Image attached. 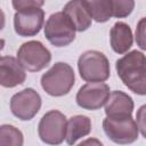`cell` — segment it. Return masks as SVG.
Returning a JSON list of instances; mask_svg holds the SVG:
<instances>
[{
	"label": "cell",
	"instance_id": "obj_14",
	"mask_svg": "<svg viewBox=\"0 0 146 146\" xmlns=\"http://www.w3.org/2000/svg\"><path fill=\"white\" fill-rule=\"evenodd\" d=\"M63 11L68 16L78 32L86 31L90 27L92 17L81 0H70L64 6Z\"/></svg>",
	"mask_w": 146,
	"mask_h": 146
},
{
	"label": "cell",
	"instance_id": "obj_10",
	"mask_svg": "<svg viewBox=\"0 0 146 146\" xmlns=\"http://www.w3.org/2000/svg\"><path fill=\"white\" fill-rule=\"evenodd\" d=\"M43 21L44 11L41 8L19 10L14 15V29L21 36H33L40 32Z\"/></svg>",
	"mask_w": 146,
	"mask_h": 146
},
{
	"label": "cell",
	"instance_id": "obj_13",
	"mask_svg": "<svg viewBox=\"0 0 146 146\" xmlns=\"http://www.w3.org/2000/svg\"><path fill=\"white\" fill-rule=\"evenodd\" d=\"M111 47L116 54L127 52L133 42V35L130 26L124 22H116L110 32Z\"/></svg>",
	"mask_w": 146,
	"mask_h": 146
},
{
	"label": "cell",
	"instance_id": "obj_18",
	"mask_svg": "<svg viewBox=\"0 0 146 146\" xmlns=\"http://www.w3.org/2000/svg\"><path fill=\"white\" fill-rule=\"evenodd\" d=\"M113 16L123 18L129 16L135 8V0H112Z\"/></svg>",
	"mask_w": 146,
	"mask_h": 146
},
{
	"label": "cell",
	"instance_id": "obj_2",
	"mask_svg": "<svg viewBox=\"0 0 146 146\" xmlns=\"http://www.w3.org/2000/svg\"><path fill=\"white\" fill-rule=\"evenodd\" d=\"M75 82L73 68L63 62L55 63L41 76V87L50 96L60 97L67 95Z\"/></svg>",
	"mask_w": 146,
	"mask_h": 146
},
{
	"label": "cell",
	"instance_id": "obj_6",
	"mask_svg": "<svg viewBox=\"0 0 146 146\" xmlns=\"http://www.w3.org/2000/svg\"><path fill=\"white\" fill-rule=\"evenodd\" d=\"M17 59L26 71L39 72L50 63L51 52L40 41L31 40L19 47Z\"/></svg>",
	"mask_w": 146,
	"mask_h": 146
},
{
	"label": "cell",
	"instance_id": "obj_16",
	"mask_svg": "<svg viewBox=\"0 0 146 146\" xmlns=\"http://www.w3.org/2000/svg\"><path fill=\"white\" fill-rule=\"evenodd\" d=\"M88 13L98 23H105L113 16L112 0H81Z\"/></svg>",
	"mask_w": 146,
	"mask_h": 146
},
{
	"label": "cell",
	"instance_id": "obj_7",
	"mask_svg": "<svg viewBox=\"0 0 146 146\" xmlns=\"http://www.w3.org/2000/svg\"><path fill=\"white\" fill-rule=\"evenodd\" d=\"M103 128L106 136L116 144H131L138 138L137 122L131 117L128 119H111L105 117Z\"/></svg>",
	"mask_w": 146,
	"mask_h": 146
},
{
	"label": "cell",
	"instance_id": "obj_1",
	"mask_svg": "<svg viewBox=\"0 0 146 146\" xmlns=\"http://www.w3.org/2000/svg\"><path fill=\"white\" fill-rule=\"evenodd\" d=\"M119 78L132 92L146 95V56L132 50L119 58L115 64Z\"/></svg>",
	"mask_w": 146,
	"mask_h": 146
},
{
	"label": "cell",
	"instance_id": "obj_12",
	"mask_svg": "<svg viewBox=\"0 0 146 146\" xmlns=\"http://www.w3.org/2000/svg\"><path fill=\"white\" fill-rule=\"evenodd\" d=\"M133 100L132 98L120 90L112 91L105 105L106 116L111 119H128L132 116Z\"/></svg>",
	"mask_w": 146,
	"mask_h": 146
},
{
	"label": "cell",
	"instance_id": "obj_5",
	"mask_svg": "<svg viewBox=\"0 0 146 146\" xmlns=\"http://www.w3.org/2000/svg\"><path fill=\"white\" fill-rule=\"evenodd\" d=\"M66 116L56 110L47 112L40 120L38 133L40 139L49 145H58L66 138Z\"/></svg>",
	"mask_w": 146,
	"mask_h": 146
},
{
	"label": "cell",
	"instance_id": "obj_17",
	"mask_svg": "<svg viewBox=\"0 0 146 146\" xmlns=\"http://www.w3.org/2000/svg\"><path fill=\"white\" fill-rule=\"evenodd\" d=\"M24 143L23 133L16 127L2 124L0 127V145L1 146H22Z\"/></svg>",
	"mask_w": 146,
	"mask_h": 146
},
{
	"label": "cell",
	"instance_id": "obj_4",
	"mask_svg": "<svg viewBox=\"0 0 146 146\" xmlns=\"http://www.w3.org/2000/svg\"><path fill=\"white\" fill-rule=\"evenodd\" d=\"M75 27L64 11L51 14L44 25V36L56 47L68 46L75 39Z\"/></svg>",
	"mask_w": 146,
	"mask_h": 146
},
{
	"label": "cell",
	"instance_id": "obj_15",
	"mask_svg": "<svg viewBox=\"0 0 146 146\" xmlns=\"http://www.w3.org/2000/svg\"><path fill=\"white\" fill-rule=\"evenodd\" d=\"M91 131V121L86 115H74L68 119L66 128V143L75 144L80 138L86 137Z\"/></svg>",
	"mask_w": 146,
	"mask_h": 146
},
{
	"label": "cell",
	"instance_id": "obj_9",
	"mask_svg": "<svg viewBox=\"0 0 146 146\" xmlns=\"http://www.w3.org/2000/svg\"><path fill=\"white\" fill-rule=\"evenodd\" d=\"M110 87L104 82H88L76 94V104L89 111L100 108L110 97Z\"/></svg>",
	"mask_w": 146,
	"mask_h": 146
},
{
	"label": "cell",
	"instance_id": "obj_19",
	"mask_svg": "<svg viewBox=\"0 0 146 146\" xmlns=\"http://www.w3.org/2000/svg\"><path fill=\"white\" fill-rule=\"evenodd\" d=\"M136 42H137V46L140 49L146 50V17L140 18L139 22L137 23Z\"/></svg>",
	"mask_w": 146,
	"mask_h": 146
},
{
	"label": "cell",
	"instance_id": "obj_3",
	"mask_svg": "<svg viewBox=\"0 0 146 146\" xmlns=\"http://www.w3.org/2000/svg\"><path fill=\"white\" fill-rule=\"evenodd\" d=\"M80 76L87 82H104L110 78V63L107 57L97 50L84 51L78 60Z\"/></svg>",
	"mask_w": 146,
	"mask_h": 146
},
{
	"label": "cell",
	"instance_id": "obj_11",
	"mask_svg": "<svg viewBox=\"0 0 146 146\" xmlns=\"http://www.w3.org/2000/svg\"><path fill=\"white\" fill-rule=\"evenodd\" d=\"M26 73L22 64L11 56L0 58V83L5 88H14L25 81Z\"/></svg>",
	"mask_w": 146,
	"mask_h": 146
},
{
	"label": "cell",
	"instance_id": "obj_20",
	"mask_svg": "<svg viewBox=\"0 0 146 146\" xmlns=\"http://www.w3.org/2000/svg\"><path fill=\"white\" fill-rule=\"evenodd\" d=\"M13 7L16 11L31 9V8H40L43 6L44 0H11Z\"/></svg>",
	"mask_w": 146,
	"mask_h": 146
},
{
	"label": "cell",
	"instance_id": "obj_8",
	"mask_svg": "<svg viewBox=\"0 0 146 146\" xmlns=\"http://www.w3.org/2000/svg\"><path fill=\"white\" fill-rule=\"evenodd\" d=\"M41 107V97L32 88L23 89L15 94L10 99L11 113L23 121L33 119Z\"/></svg>",
	"mask_w": 146,
	"mask_h": 146
},
{
	"label": "cell",
	"instance_id": "obj_21",
	"mask_svg": "<svg viewBox=\"0 0 146 146\" xmlns=\"http://www.w3.org/2000/svg\"><path fill=\"white\" fill-rule=\"evenodd\" d=\"M136 122L143 137L146 138V104L138 108L136 114Z\"/></svg>",
	"mask_w": 146,
	"mask_h": 146
}]
</instances>
